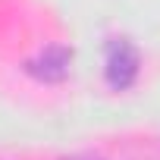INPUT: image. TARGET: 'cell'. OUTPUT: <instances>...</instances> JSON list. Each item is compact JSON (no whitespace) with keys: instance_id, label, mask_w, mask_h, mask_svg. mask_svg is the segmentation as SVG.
<instances>
[{"instance_id":"6da1fadb","label":"cell","mask_w":160,"mask_h":160,"mask_svg":"<svg viewBox=\"0 0 160 160\" xmlns=\"http://www.w3.org/2000/svg\"><path fill=\"white\" fill-rule=\"evenodd\" d=\"M141 75V50L132 38L113 35L104 44V82L113 91H129Z\"/></svg>"},{"instance_id":"3957f363","label":"cell","mask_w":160,"mask_h":160,"mask_svg":"<svg viewBox=\"0 0 160 160\" xmlns=\"http://www.w3.org/2000/svg\"><path fill=\"white\" fill-rule=\"evenodd\" d=\"M66 160H104V157H94V154H75V157H66Z\"/></svg>"},{"instance_id":"7a4b0ae2","label":"cell","mask_w":160,"mask_h":160,"mask_svg":"<svg viewBox=\"0 0 160 160\" xmlns=\"http://www.w3.org/2000/svg\"><path fill=\"white\" fill-rule=\"evenodd\" d=\"M22 69L35 78V82H41V85H60L72 72V47H66V44H47L35 57H28Z\"/></svg>"}]
</instances>
